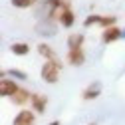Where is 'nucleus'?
I'll use <instances>...</instances> for the list:
<instances>
[{
  "instance_id": "ddd939ff",
  "label": "nucleus",
  "mask_w": 125,
  "mask_h": 125,
  "mask_svg": "<svg viewBox=\"0 0 125 125\" xmlns=\"http://www.w3.org/2000/svg\"><path fill=\"white\" fill-rule=\"evenodd\" d=\"M38 0H10V4L14 8H32Z\"/></svg>"
},
{
  "instance_id": "0eeeda50",
  "label": "nucleus",
  "mask_w": 125,
  "mask_h": 125,
  "mask_svg": "<svg viewBox=\"0 0 125 125\" xmlns=\"http://www.w3.org/2000/svg\"><path fill=\"white\" fill-rule=\"evenodd\" d=\"M10 99H12V103H14V105H24V103H28V101H32V93H28V89L20 87V89L14 93Z\"/></svg>"
},
{
  "instance_id": "7ed1b4c3",
  "label": "nucleus",
  "mask_w": 125,
  "mask_h": 125,
  "mask_svg": "<svg viewBox=\"0 0 125 125\" xmlns=\"http://www.w3.org/2000/svg\"><path fill=\"white\" fill-rule=\"evenodd\" d=\"M34 123H36L34 109H32V111L22 109V111H18V115L14 117V121H12V125H34Z\"/></svg>"
},
{
  "instance_id": "f3484780",
  "label": "nucleus",
  "mask_w": 125,
  "mask_h": 125,
  "mask_svg": "<svg viewBox=\"0 0 125 125\" xmlns=\"http://www.w3.org/2000/svg\"><path fill=\"white\" fill-rule=\"evenodd\" d=\"M50 125H60V121H52V123H50Z\"/></svg>"
},
{
  "instance_id": "39448f33",
  "label": "nucleus",
  "mask_w": 125,
  "mask_h": 125,
  "mask_svg": "<svg viewBox=\"0 0 125 125\" xmlns=\"http://www.w3.org/2000/svg\"><path fill=\"white\" fill-rule=\"evenodd\" d=\"M119 38H123V30H119L117 26H109L103 30V34H101V40L105 44H111V42H117Z\"/></svg>"
},
{
  "instance_id": "dca6fc26",
  "label": "nucleus",
  "mask_w": 125,
  "mask_h": 125,
  "mask_svg": "<svg viewBox=\"0 0 125 125\" xmlns=\"http://www.w3.org/2000/svg\"><path fill=\"white\" fill-rule=\"evenodd\" d=\"M115 22H117V18H115V16H101L99 26L105 30V28H109V26H115Z\"/></svg>"
},
{
  "instance_id": "f8f14e48",
  "label": "nucleus",
  "mask_w": 125,
  "mask_h": 125,
  "mask_svg": "<svg viewBox=\"0 0 125 125\" xmlns=\"http://www.w3.org/2000/svg\"><path fill=\"white\" fill-rule=\"evenodd\" d=\"M83 46V34H70L68 36V48H82Z\"/></svg>"
},
{
  "instance_id": "4468645a",
  "label": "nucleus",
  "mask_w": 125,
  "mask_h": 125,
  "mask_svg": "<svg viewBox=\"0 0 125 125\" xmlns=\"http://www.w3.org/2000/svg\"><path fill=\"white\" fill-rule=\"evenodd\" d=\"M6 75L16 77V80H28V75H26L24 72H20V70H8V72H2V73H0V77H6Z\"/></svg>"
},
{
  "instance_id": "1a4fd4ad",
  "label": "nucleus",
  "mask_w": 125,
  "mask_h": 125,
  "mask_svg": "<svg viewBox=\"0 0 125 125\" xmlns=\"http://www.w3.org/2000/svg\"><path fill=\"white\" fill-rule=\"evenodd\" d=\"M60 24L64 26V28H72V26L75 24V14H73V10H72L70 6L64 10V14H62V18H60Z\"/></svg>"
},
{
  "instance_id": "9d476101",
  "label": "nucleus",
  "mask_w": 125,
  "mask_h": 125,
  "mask_svg": "<svg viewBox=\"0 0 125 125\" xmlns=\"http://www.w3.org/2000/svg\"><path fill=\"white\" fill-rule=\"evenodd\" d=\"M10 52L14 56H28L30 54V46L26 42H14V44H10Z\"/></svg>"
},
{
  "instance_id": "a211bd4d",
  "label": "nucleus",
  "mask_w": 125,
  "mask_h": 125,
  "mask_svg": "<svg viewBox=\"0 0 125 125\" xmlns=\"http://www.w3.org/2000/svg\"><path fill=\"white\" fill-rule=\"evenodd\" d=\"M89 125H95V123H89Z\"/></svg>"
},
{
  "instance_id": "f03ea898",
  "label": "nucleus",
  "mask_w": 125,
  "mask_h": 125,
  "mask_svg": "<svg viewBox=\"0 0 125 125\" xmlns=\"http://www.w3.org/2000/svg\"><path fill=\"white\" fill-rule=\"evenodd\" d=\"M66 58H68V64H72V66H75V68L83 66V62H85V54H83V48H70Z\"/></svg>"
},
{
  "instance_id": "20e7f679",
  "label": "nucleus",
  "mask_w": 125,
  "mask_h": 125,
  "mask_svg": "<svg viewBox=\"0 0 125 125\" xmlns=\"http://www.w3.org/2000/svg\"><path fill=\"white\" fill-rule=\"evenodd\" d=\"M18 89H20V85L14 80H4V77L0 80V95L2 97H12Z\"/></svg>"
},
{
  "instance_id": "f257e3e1",
  "label": "nucleus",
  "mask_w": 125,
  "mask_h": 125,
  "mask_svg": "<svg viewBox=\"0 0 125 125\" xmlns=\"http://www.w3.org/2000/svg\"><path fill=\"white\" fill-rule=\"evenodd\" d=\"M60 72H62V64H60V60H46L44 62V66H42V80L46 83H56L58 82V77H60Z\"/></svg>"
},
{
  "instance_id": "423d86ee",
  "label": "nucleus",
  "mask_w": 125,
  "mask_h": 125,
  "mask_svg": "<svg viewBox=\"0 0 125 125\" xmlns=\"http://www.w3.org/2000/svg\"><path fill=\"white\" fill-rule=\"evenodd\" d=\"M99 93H101V83L95 82V83H91V85H87V87L83 89L82 99H85V101H89V99H97Z\"/></svg>"
},
{
  "instance_id": "6e6552de",
  "label": "nucleus",
  "mask_w": 125,
  "mask_h": 125,
  "mask_svg": "<svg viewBox=\"0 0 125 125\" xmlns=\"http://www.w3.org/2000/svg\"><path fill=\"white\" fill-rule=\"evenodd\" d=\"M46 105H48V99L40 93H32V109L36 113H44L46 111Z\"/></svg>"
},
{
  "instance_id": "2eb2a0df",
  "label": "nucleus",
  "mask_w": 125,
  "mask_h": 125,
  "mask_svg": "<svg viewBox=\"0 0 125 125\" xmlns=\"http://www.w3.org/2000/svg\"><path fill=\"white\" fill-rule=\"evenodd\" d=\"M99 22H101V16H99V14H91V16H87V18L83 20V26L89 28V26H95V24H99Z\"/></svg>"
},
{
  "instance_id": "9b49d317",
  "label": "nucleus",
  "mask_w": 125,
  "mask_h": 125,
  "mask_svg": "<svg viewBox=\"0 0 125 125\" xmlns=\"http://www.w3.org/2000/svg\"><path fill=\"white\" fill-rule=\"evenodd\" d=\"M38 54H40L44 60H58L56 50L52 48V46H48V44H38Z\"/></svg>"
}]
</instances>
